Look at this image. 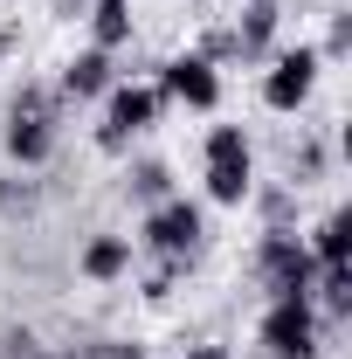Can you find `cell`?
<instances>
[{
	"mask_svg": "<svg viewBox=\"0 0 352 359\" xmlns=\"http://www.w3.org/2000/svg\"><path fill=\"white\" fill-rule=\"evenodd\" d=\"M201 242H208V208L187 201V194H173V201H159V208L138 215V249L159 256V263H194Z\"/></svg>",
	"mask_w": 352,
	"mask_h": 359,
	"instance_id": "3",
	"label": "cell"
},
{
	"mask_svg": "<svg viewBox=\"0 0 352 359\" xmlns=\"http://www.w3.org/2000/svg\"><path fill=\"white\" fill-rule=\"evenodd\" d=\"M62 359H145V346L138 339H90V346H76V353Z\"/></svg>",
	"mask_w": 352,
	"mask_h": 359,
	"instance_id": "19",
	"label": "cell"
},
{
	"mask_svg": "<svg viewBox=\"0 0 352 359\" xmlns=\"http://www.w3.org/2000/svg\"><path fill=\"white\" fill-rule=\"evenodd\" d=\"M318 76H325V62H318V48L297 42V48H276L263 62V111L276 118H297L311 97H318Z\"/></svg>",
	"mask_w": 352,
	"mask_h": 359,
	"instance_id": "6",
	"label": "cell"
},
{
	"mask_svg": "<svg viewBox=\"0 0 352 359\" xmlns=\"http://www.w3.org/2000/svg\"><path fill=\"white\" fill-rule=\"evenodd\" d=\"M208 180V201L215 208H242L249 194H256V159H228V166H201Z\"/></svg>",
	"mask_w": 352,
	"mask_h": 359,
	"instance_id": "15",
	"label": "cell"
},
{
	"mask_svg": "<svg viewBox=\"0 0 352 359\" xmlns=\"http://www.w3.org/2000/svg\"><path fill=\"white\" fill-rule=\"evenodd\" d=\"M118 76H125L118 55H104V48H76V55L62 62V76H55V97H62V104H97Z\"/></svg>",
	"mask_w": 352,
	"mask_h": 359,
	"instance_id": "11",
	"label": "cell"
},
{
	"mask_svg": "<svg viewBox=\"0 0 352 359\" xmlns=\"http://www.w3.org/2000/svg\"><path fill=\"white\" fill-rule=\"evenodd\" d=\"M325 173H332V145H325L318 125H297V138H283V145H276V180H283V187H297V194H304V187H318Z\"/></svg>",
	"mask_w": 352,
	"mask_h": 359,
	"instance_id": "10",
	"label": "cell"
},
{
	"mask_svg": "<svg viewBox=\"0 0 352 359\" xmlns=\"http://www.w3.org/2000/svg\"><path fill=\"white\" fill-rule=\"evenodd\" d=\"M228 159H256V138L242 125H208L201 138V166H228Z\"/></svg>",
	"mask_w": 352,
	"mask_h": 359,
	"instance_id": "17",
	"label": "cell"
},
{
	"mask_svg": "<svg viewBox=\"0 0 352 359\" xmlns=\"http://www.w3.org/2000/svg\"><path fill=\"white\" fill-rule=\"evenodd\" d=\"M83 21H90V48H104V55H118V48H132V42H138V14H132V0H90Z\"/></svg>",
	"mask_w": 352,
	"mask_h": 359,
	"instance_id": "12",
	"label": "cell"
},
{
	"mask_svg": "<svg viewBox=\"0 0 352 359\" xmlns=\"http://www.w3.org/2000/svg\"><path fill=\"white\" fill-rule=\"evenodd\" d=\"M152 83H159V97L180 104V111H215L221 104V69L208 55H194V48H173L166 62H152Z\"/></svg>",
	"mask_w": 352,
	"mask_h": 359,
	"instance_id": "7",
	"label": "cell"
},
{
	"mask_svg": "<svg viewBox=\"0 0 352 359\" xmlns=\"http://www.w3.org/2000/svg\"><path fill=\"white\" fill-rule=\"evenodd\" d=\"M304 249H311V263H318V269H346V208L318 215L311 235H304Z\"/></svg>",
	"mask_w": 352,
	"mask_h": 359,
	"instance_id": "16",
	"label": "cell"
},
{
	"mask_svg": "<svg viewBox=\"0 0 352 359\" xmlns=\"http://www.w3.org/2000/svg\"><path fill=\"white\" fill-rule=\"evenodd\" d=\"M180 359H235V353H228L221 339H194V346H187V353H180Z\"/></svg>",
	"mask_w": 352,
	"mask_h": 359,
	"instance_id": "20",
	"label": "cell"
},
{
	"mask_svg": "<svg viewBox=\"0 0 352 359\" xmlns=\"http://www.w3.org/2000/svg\"><path fill=\"white\" fill-rule=\"evenodd\" d=\"M42 201H48L42 173H28V166H7L0 173V222H35Z\"/></svg>",
	"mask_w": 352,
	"mask_h": 359,
	"instance_id": "13",
	"label": "cell"
},
{
	"mask_svg": "<svg viewBox=\"0 0 352 359\" xmlns=\"http://www.w3.org/2000/svg\"><path fill=\"white\" fill-rule=\"evenodd\" d=\"M104 104V118H97V152H132L145 132H159V118H166V97L152 76H118V83L97 97Z\"/></svg>",
	"mask_w": 352,
	"mask_h": 359,
	"instance_id": "2",
	"label": "cell"
},
{
	"mask_svg": "<svg viewBox=\"0 0 352 359\" xmlns=\"http://www.w3.org/2000/svg\"><path fill=\"white\" fill-rule=\"evenodd\" d=\"M325 339H332V332H325V318H318L311 297H269L263 304V325H256L263 359H318Z\"/></svg>",
	"mask_w": 352,
	"mask_h": 359,
	"instance_id": "4",
	"label": "cell"
},
{
	"mask_svg": "<svg viewBox=\"0 0 352 359\" xmlns=\"http://www.w3.org/2000/svg\"><path fill=\"white\" fill-rule=\"evenodd\" d=\"M7 48H14V28H0V62H7Z\"/></svg>",
	"mask_w": 352,
	"mask_h": 359,
	"instance_id": "21",
	"label": "cell"
},
{
	"mask_svg": "<svg viewBox=\"0 0 352 359\" xmlns=\"http://www.w3.org/2000/svg\"><path fill=\"white\" fill-rule=\"evenodd\" d=\"M249 276L263 283V297H311L318 263H311L297 228H263L256 235V256H249Z\"/></svg>",
	"mask_w": 352,
	"mask_h": 359,
	"instance_id": "5",
	"label": "cell"
},
{
	"mask_svg": "<svg viewBox=\"0 0 352 359\" xmlns=\"http://www.w3.org/2000/svg\"><path fill=\"white\" fill-rule=\"evenodd\" d=\"M62 118H69V104L55 97V83H21L7 97V125H0L7 159L28 166V173H42L55 159V145H62Z\"/></svg>",
	"mask_w": 352,
	"mask_h": 359,
	"instance_id": "1",
	"label": "cell"
},
{
	"mask_svg": "<svg viewBox=\"0 0 352 359\" xmlns=\"http://www.w3.org/2000/svg\"><path fill=\"white\" fill-rule=\"evenodd\" d=\"M132 263H138V242H132V235H118V228H97V235H83V249H76V276L97 283V290L125 283Z\"/></svg>",
	"mask_w": 352,
	"mask_h": 359,
	"instance_id": "9",
	"label": "cell"
},
{
	"mask_svg": "<svg viewBox=\"0 0 352 359\" xmlns=\"http://www.w3.org/2000/svg\"><path fill=\"white\" fill-rule=\"evenodd\" d=\"M180 187H173V166H166V159H132V166H125V201H132L138 215H145V208H159V201H173Z\"/></svg>",
	"mask_w": 352,
	"mask_h": 359,
	"instance_id": "14",
	"label": "cell"
},
{
	"mask_svg": "<svg viewBox=\"0 0 352 359\" xmlns=\"http://www.w3.org/2000/svg\"><path fill=\"white\" fill-rule=\"evenodd\" d=\"M187 269H194V263H152V269H145V297H152V304H166L180 283H187Z\"/></svg>",
	"mask_w": 352,
	"mask_h": 359,
	"instance_id": "18",
	"label": "cell"
},
{
	"mask_svg": "<svg viewBox=\"0 0 352 359\" xmlns=\"http://www.w3.org/2000/svg\"><path fill=\"white\" fill-rule=\"evenodd\" d=\"M228 28H235V55L242 62H269L276 35H283V0H235L228 7Z\"/></svg>",
	"mask_w": 352,
	"mask_h": 359,
	"instance_id": "8",
	"label": "cell"
}]
</instances>
